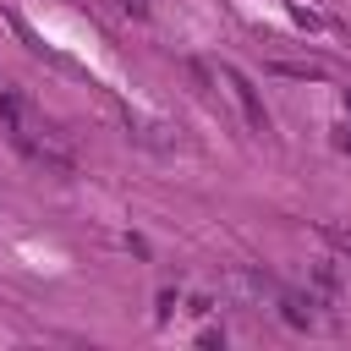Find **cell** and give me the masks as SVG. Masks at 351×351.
I'll return each mask as SVG.
<instances>
[{
    "instance_id": "obj_3",
    "label": "cell",
    "mask_w": 351,
    "mask_h": 351,
    "mask_svg": "<svg viewBox=\"0 0 351 351\" xmlns=\"http://www.w3.org/2000/svg\"><path fill=\"white\" fill-rule=\"evenodd\" d=\"M274 71L280 77H302V82L307 77H324V66H313V60H274Z\"/></svg>"
},
{
    "instance_id": "obj_2",
    "label": "cell",
    "mask_w": 351,
    "mask_h": 351,
    "mask_svg": "<svg viewBox=\"0 0 351 351\" xmlns=\"http://www.w3.org/2000/svg\"><path fill=\"white\" fill-rule=\"evenodd\" d=\"M313 285H318V296H324V302H340V291H346V285H340V269H335L329 258H324V263H313Z\"/></svg>"
},
{
    "instance_id": "obj_4",
    "label": "cell",
    "mask_w": 351,
    "mask_h": 351,
    "mask_svg": "<svg viewBox=\"0 0 351 351\" xmlns=\"http://www.w3.org/2000/svg\"><path fill=\"white\" fill-rule=\"evenodd\" d=\"M324 236H329V241H335V247L351 258V225H324Z\"/></svg>"
},
{
    "instance_id": "obj_1",
    "label": "cell",
    "mask_w": 351,
    "mask_h": 351,
    "mask_svg": "<svg viewBox=\"0 0 351 351\" xmlns=\"http://www.w3.org/2000/svg\"><path fill=\"white\" fill-rule=\"evenodd\" d=\"M225 82L236 88V104L247 110V126H252V132H269V110H263V99H258V88L247 82V71H236V66H225Z\"/></svg>"
}]
</instances>
